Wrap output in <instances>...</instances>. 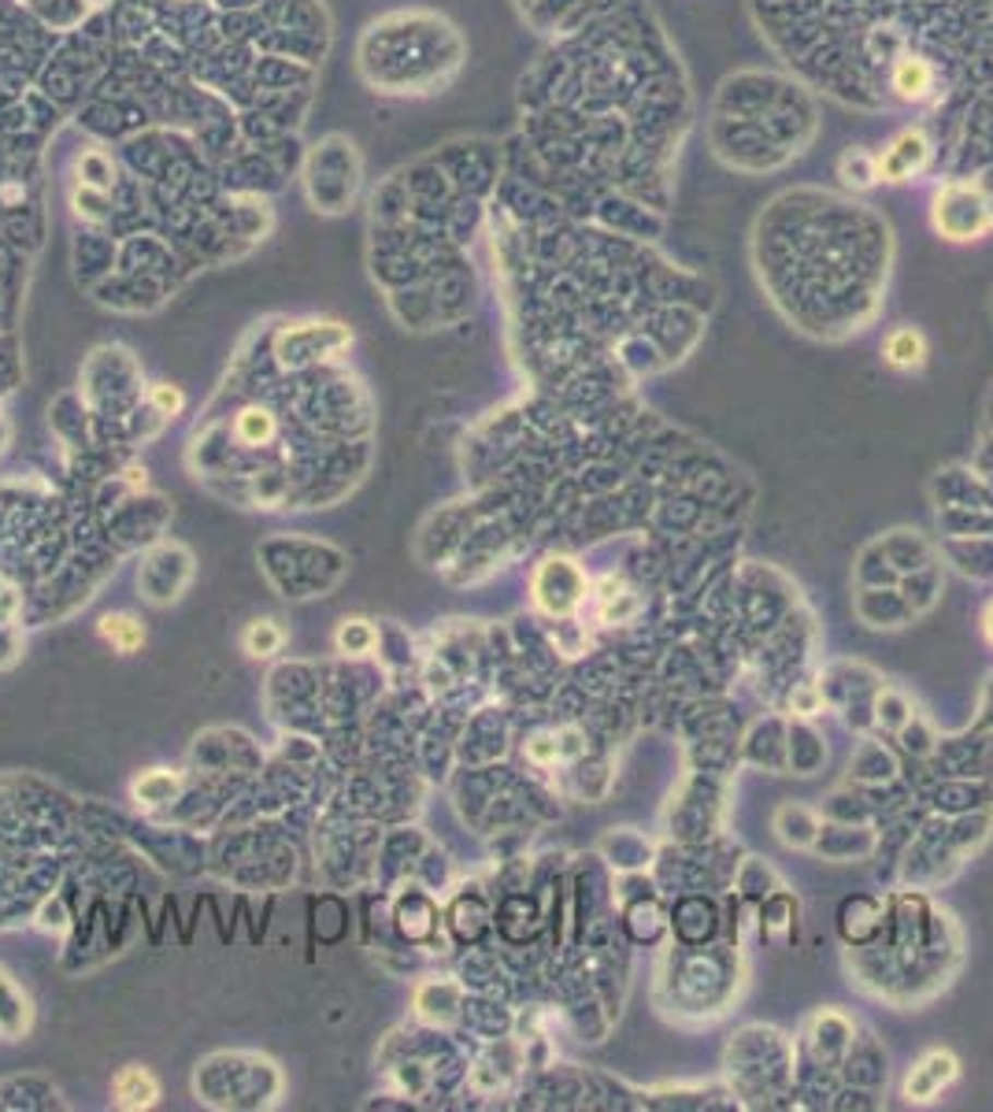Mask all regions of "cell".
Wrapping results in <instances>:
<instances>
[{
  "label": "cell",
  "mask_w": 993,
  "mask_h": 1112,
  "mask_svg": "<svg viewBox=\"0 0 993 1112\" xmlns=\"http://www.w3.org/2000/svg\"><path fill=\"white\" fill-rule=\"evenodd\" d=\"M841 912L857 916V931H849V938H846L852 946H864V942H871L878 934V920H883L878 901H871V897H849V901H841Z\"/></svg>",
  "instance_id": "19"
},
{
  "label": "cell",
  "mask_w": 993,
  "mask_h": 1112,
  "mask_svg": "<svg viewBox=\"0 0 993 1112\" xmlns=\"http://www.w3.org/2000/svg\"><path fill=\"white\" fill-rule=\"evenodd\" d=\"M160 1098V1083L142 1064H127L116 1079H111V1101L119 1109H153Z\"/></svg>",
  "instance_id": "9"
},
{
  "label": "cell",
  "mask_w": 993,
  "mask_h": 1112,
  "mask_svg": "<svg viewBox=\"0 0 993 1112\" xmlns=\"http://www.w3.org/2000/svg\"><path fill=\"white\" fill-rule=\"evenodd\" d=\"M875 160H878V182H889V186L912 182V179H920L926 167H931L934 142L923 127H905V130H897L883 148H878Z\"/></svg>",
  "instance_id": "3"
},
{
  "label": "cell",
  "mask_w": 993,
  "mask_h": 1112,
  "mask_svg": "<svg viewBox=\"0 0 993 1112\" xmlns=\"http://www.w3.org/2000/svg\"><path fill=\"white\" fill-rule=\"evenodd\" d=\"M19 657H23V638L15 623H0V668H12Z\"/></svg>",
  "instance_id": "21"
},
{
  "label": "cell",
  "mask_w": 993,
  "mask_h": 1112,
  "mask_svg": "<svg viewBox=\"0 0 993 1112\" xmlns=\"http://www.w3.org/2000/svg\"><path fill=\"white\" fill-rule=\"evenodd\" d=\"M286 642V631L278 627L275 620H252L246 631H241V646H246L249 657H275Z\"/></svg>",
  "instance_id": "18"
},
{
  "label": "cell",
  "mask_w": 993,
  "mask_h": 1112,
  "mask_svg": "<svg viewBox=\"0 0 993 1112\" xmlns=\"http://www.w3.org/2000/svg\"><path fill=\"white\" fill-rule=\"evenodd\" d=\"M838 179L849 186L852 193H868L878 186V160L871 148H846L838 160Z\"/></svg>",
  "instance_id": "12"
},
{
  "label": "cell",
  "mask_w": 993,
  "mask_h": 1112,
  "mask_svg": "<svg viewBox=\"0 0 993 1112\" xmlns=\"http://www.w3.org/2000/svg\"><path fill=\"white\" fill-rule=\"evenodd\" d=\"M889 89L897 93V100L905 105H926V100L938 93V71L931 60L923 56H901V60L889 68Z\"/></svg>",
  "instance_id": "6"
},
{
  "label": "cell",
  "mask_w": 993,
  "mask_h": 1112,
  "mask_svg": "<svg viewBox=\"0 0 993 1112\" xmlns=\"http://www.w3.org/2000/svg\"><path fill=\"white\" fill-rule=\"evenodd\" d=\"M171 557H175V546H160L156 553H148L145 567H142V578H153V575H160V578H164V583L156 586V594L148 597L153 605H171L175 597L182 594V586L190 583V575H193V560H190V553L178 557L175 564H171Z\"/></svg>",
  "instance_id": "7"
},
{
  "label": "cell",
  "mask_w": 993,
  "mask_h": 1112,
  "mask_svg": "<svg viewBox=\"0 0 993 1112\" xmlns=\"http://www.w3.org/2000/svg\"><path fill=\"white\" fill-rule=\"evenodd\" d=\"M534 590H538V605H541V609L567 612V609H575L578 597H583V575L575 572V564H571V560H549V564L538 572V583H534Z\"/></svg>",
  "instance_id": "4"
},
{
  "label": "cell",
  "mask_w": 993,
  "mask_h": 1112,
  "mask_svg": "<svg viewBox=\"0 0 993 1112\" xmlns=\"http://www.w3.org/2000/svg\"><path fill=\"white\" fill-rule=\"evenodd\" d=\"M957 1072H960V1064L949 1050H931L912 1072H908L905 1098L908 1101H934L953 1079H957Z\"/></svg>",
  "instance_id": "5"
},
{
  "label": "cell",
  "mask_w": 993,
  "mask_h": 1112,
  "mask_svg": "<svg viewBox=\"0 0 993 1112\" xmlns=\"http://www.w3.org/2000/svg\"><path fill=\"white\" fill-rule=\"evenodd\" d=\"M775 827H779V838L786 846H809L812 838H816V816H812L809 809H801V805H786L779 809V816H775Z\"/></svg>",
  "instance_id": "17"
},
{
  "label": "cell",
  "mask_w": 993,
  "mask_h": 1112,
  "mask_svg": "<svg viewBox=\"0 0 993 1112\" xmlns=\"http://www.w3.org/2000/svg\"><path fill=\"white\" fill-rule=\"evenodd\" d=\"M674 931L682 942H705L716 931V905L705 897H682L674 909Z\"/></svg>",
  "instance_id": "11"
},
{
  "label": "cell",
  "mask_w": 993,
  "mask_h": 1112,
  "mask_svg": "<svg viewBox=\"0 0 993 1112\" xmlns=\"http://www.w3.org/2000/svg\"><path fill=\"white\" fill-rule=\"evenodd\" d=\"M100 634H105V642L111 649H119V653H137L145 646V627L134 620V615H127V612H111L100 620Z\"/></svg>",
  "instance_id": "15"
},
{
  "label": "cell",
  "mask_w": 993,
  "mask_h": 1112,
  "mask_svg": "<svg viewBox=\"0 0 993 1112\" xmlns=\"http://www.w3.org/2000/svg\"><path fill=\"white\" fill-rule=\"evenodd\" d=\"M883 360L897 371H916L926 363V338L916 326H897L883 342Z\"/></svg>",
  "instance_id": "10"
},
{
  "label": "cell",
  "mask_w": 993,
  "mask_h": 1112,
  "mask_svg": "<svg viewBox=\"0 0 993 1112\" xmlns=\"http://www.w3.org/2000/svg\"><path fill=\"white\" fill-rule=\"evenodd\" d=\"M530 761H538V764H552L560 756V742L557 738H534L530 742Z\"/></svg>",
  "instance_id": "22"
},
{
  "label": "cell",
  "mask_w": 993,
  "mask_h": 1112,
  "mask_svg": "<svg viewBox=\"0 0 993 1112\" xmlns=\"http://www.w3.org/2000/svg\"><path fill=\"white\" fill-rule=\"evenodd\" d=\"M148 400L156 405V412L160 416H178L186 408V397H182V390H175V386H167V382H156L153 390H148Z\"/></svg>",
  "instance_id": "20"
},
{
  "label": "cell",
  "mask_w": 993,
  "mask_h": 1112,
  "mask_svg": "<svg viewBox=\"0 0 993 1112\" xmlns=\"http://www.w3.org/2000/svg\"><path fill=\"white\" fill-rule=\"evenodd\" d=\"M986 627H990V638H993V612H990V620H986Z\"/></svg>",
  "instance_id": "23"
},
{
  "label": "cell",
  "mask_w": 993,
  "mask_h": 1112,
  "mask_svg": "<svg viewBox=\"0 0 993 1112\" xmlns=\"http://www.w3.org/2000/svg\"><path fill=\"white\" fill-rule=\"evenodd\" d=\"M931 223L949 241H979L993 234V204L976 182H945L934 193Z\"/></svg>",
  "instance_id": "2"
},
{
  "label": "cell",
  "mask_w": 993,
  "mask_h": 1112,
  "mask_svg": "<svg viewBox=\"0 0 993 1112\" xmlns=\"http://www.w3.org/2000/svg\"><path fill=\"white\" fill-rule=\"evenodd\" d=\"M178 790H182V779H178L175 772H167V768H153V772H145V775H137V779H134L137 805H148V809L171 805V801H178Z\"/></svg>",
  "instance_id": "13"
},
{
  "label": "cell",
  "mask_w": 993,
  "mask_h": 1112,
  "mask_svg": "<svg viewBox=\"0 0 993 1112\" xmlns=\"http://www.w3.org/2000/svg\"><path fill=\"white\" fill-rule=\"evenodd\" d=\"M193 1090L215 1109H260L278 1098L283 1076L275 1061L256 1053H215L196 1064Z\"/></svg>",
  "instance_id": "1"
},
{
  "label": "cell",
  "mask_w": 993,
  "mask_h": 1112,
  "mask_svg": "<svg viewBox=\"0 0 993 1112\" xmlns=\"http://www.w3.org/2000/svg\"><path fill=\"white\" fill-rule=\"evenodd\" d=\"M334 642L345 657H368V653L379 649V627H374L371 620H360V615H356V620H342Z\"/></svg>",
  "instance_id": "16"
},
{
  "label": "cell",
  "mask_w": 993,
  "mask_h": 1112,
  "mask_svg": "<svg viewBox=\"0 0 993 1112\" xmlns=\"http://www.w3.org/2000/svg\"><path fill=\"white\" fill-rule=\"evenodd\" d=\"M393 916H397V928L408 942H427L438 931V920H442L434 897L423 894L419 886H411V890L397 897V912Z\"/></svg>",
  "instance_id": "8"
},
{
  "label": "cell",
  "mask_w": 993,
  "mask_h": 1112,
  "mask_svg": "<svg viewBox=\"0 0 993 1112\" xmlns=\"http://www.w3.org/2000/svg\"><path fill=\"white\" fill-rule=\"evenodd\" d=\"M275 438V416L267 408H241L238 419H234V442L241 449H260Z\"/></svg>",
  "instance_id": "14"
}]
</instances>
